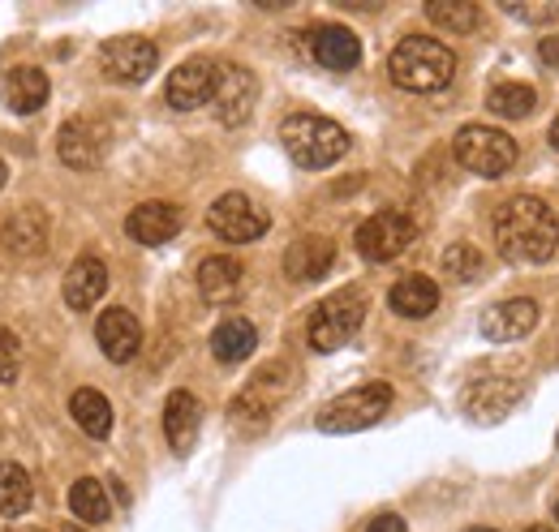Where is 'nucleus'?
<instances>
[{
    "label": "nucleus",
    "instance_id": "obj_21",
    "mask_svg": "<svg viewBox=\"0 0 559 532\" xmlns=\"http://www.w3.org/2000/svg\"><path fill=\"white\" fill-rule=\"evenodd\" d=\"M61 292H66V305H70V310H91V305L108 292V266L99 263L95 254H82V258L66 270Z\"/></svg>",
    "mask_w": 559,
    "mask_h": 532
},
{
    "label": "nucleus",
    "instance_id": "obj_37",
    "mask_svg": "<svg viewBox=\"0 0 559 532\" xmlns=\"http://www.w3.org/2000/svg\"><path fill=\"white\" fill-rule=\"evenodd\" d=\"M4 181H9V172H4V159H0V190H4Z\"/></svg>",
    "mask_w": 559,
    "mask_h": 532
},
{
    "label": "nucleus",
    "instance_id": "obj_12",
    "mask_svg": "<svg viewBox=\"0 0 559 532\" xmlns=\"http://www.w3.org/2000/svg\"><path fill=\"white\" fill-rule=\"evenodd\" d=\"M215 77H219V65H215L211 57H190V61H181V65L168 73L164 95H168V104H173L177 112H194V108L211 104Z\"/></svg>",
    "mask_w": 559,
    "mask_h": 532
},
{
    "label": "nucleus",
    "instance_id": "obj_7",
    "mask_svg": "<svg viewBox=\"0 0 559 532\" xmlns=\"http://www.w3.org/2000/svg\"><path fill=\"white\" fill-rule=\"evenodd\" d=\"M414 241H418V228H414V219L401 215V210H379V215H370V219L357 228V254H361L366 263H392V258H401Z\"/></svg>",
    "mask_w": 559,
    "mask_h": 532
},
{
    "label": "nucleus",
    "instance_id": "obj_23",
    "mask_svg": "<svg viewBox=\"0 0 559 532\" xmlns=\"http://www.w3.org/2000/svg\"><path fill=\"white\" fill-rule=\"evenodd\" d=\"M388 301L401 318H430L439 310V283L430 275H405V279L392 283Z\"/></svg>",
    "mask_w": 559,
    "mask_h": 532
},
{
    "label": "nucleus",
    "instance_id": "obj_25",
    "mask_svg": "<svg viewBox=\"0 0 559 532\" xmlns=\"http://www.w3.org/2000/svg\"><path fill=\"white\" fill-rule=\"evenodd\" d=\"M254 343H259V335H254V327H250L246 318H228V323H219L215 335H211V352H215V361H224V365L246 361V356L254 352Z\"/></svg>",
    "mask_w": 559,
    "mask_h": 532
},
{
    "label": "nucleus",
    "instance_id": "obj_10",
    "mask_svg": "<svg viewBox=\"0 0 559 532\" xmlns=\"http://www.w3.org/2000/svg\"><path fill=\"white\" fill-rule=\"evenodd\" d=\"M159 65V48L142 35H117L99 48V69L108 82H126V86H139L146 82Z\"/></svg>",
    "mask_w": 559,
    "mask_h": 532
},
{
    "label": "nucleus",
    "instance_id": "obj_18",
    "mask_svg": "<svg viewBox=\"0 0 559 532\" xmlns=\"http://www.w3.org/2000/svg\"><path fill=\"white\" fill-rule=\"evenodd\" d=\"M336 263V245L328 237H301L284 250V275L297 279V283H314L323 279Z\"/></svg>",
    "mask_w": 559,
    "mask_h": 532
},
{
    "label": "nucleus",
    "instance_id": "obj_35",
    "mask_svg": "<svg viewBox=\"0 0 559 532\" xmlns=\"http://www.w3.org/2000/svg\"><path fill=\"white\" fill-rule=\"evenodd\" d=\"M538 61L547 69H559V35H547V39L538 44Z\"/></svg>",
    "mask_w": 559,
    "mask_h": 532
},
{
    "label": "nucleus",
    "instance_id": "obj_9",
    "mask_svg": "<svg viewBox=\"0 0 559 532\" xmlns=\"http://www.w3.org/2000/svg\"><path fill=\"white\" fill-rule=\"evenodd\" d=\"M267 210L254 206L246 194H224L207 206V228L219 237V241H233V245H250L267 232Z\"/></svg>",
    "mask_w": 559,
    "mask_h": 532
},
{
    "label": "nucleus",
    "instance_id": "obj_40",
    "mask_svg": "<svg viewBox=\"0 0 559 532\" xmlns=\"http://www.w3.org/2000/svg\"><path fill=\"white\" fill-rule=\"evenodd\" d=\"M556 520H559V503H556Z\"/></svg>",
    "mask_w": 559,
    "mask_h": 532
},
{
    "label": "nucleus",
    "instance_id": "obj_26",
    "mask_svg": "<svg viewBox=\"0 0 559 532\" xmlns=\"http://www.w3.org/2000/svg\"><path fill=\"white\" fill-rule=\"evenodd\" d=\"M70 412L73 421L82 425V434H91V438H108L112 434V403L99 396V391H91V387L73 391Z\"/></svg>",
    "mask_w": 559,
    "mask_h": 532
},
{
    "label": "nucleus",
    "instance_id": "obj_32",
    "mask_svg": "<svg viewBox=\"0 0 559 532\" xmlns=\"http://www.w3.org/2000/svg\"><path fill=\"white\" fill-rule=\"evenodd\" d=\"M17 374H22V343L17 335L0 327V383H17Z\"/></svg>",
    "mask_w": 559,
    "mask_h": 532
},
{
    "label": "nucleus",
    "instance_id": "obj_28",
    "mask_svg": "<svg viewBox=\"0 0 559 532\" xmlns=\"http://www.w3.org/2000/svg\"><path fill=\"white\" fill-rule=\"evenodd\" d=\"M70 511L82 520V524H104L112 516V503H108V489L95 481V476H82L73 481L70 489Z\"/></svg>",
    "mask_w": 559,
    "mask_h": 532
},
{
    "label": "nucleus",
    "instance_id": "obj_8",
    "mask_svg": "<svg viewBox=\"0 0 559 532\" xmlns=\"http://www.w3.org/2000/svg\"><path fill=\"white\" fill-rule=\"evenodd\" d=\"M284 391H288L284 370H280V365H267L241 396L233 399V408H228L233 425H237L241 434H263V430L272 425V412H276V403Z\"/></svg>",
    "mask_w": 559,
    "mask_h": 532
},
{
    "label": "nucleus",
    "instance_id": "obj_3",
    "mask_svg": "<svg viewBox=\"0 0 559 532\" xmlns=\"http://www.w3.org/2000/svg\"><path fill=\"white\" fill-rule=\"evenodd\" d=\"M280 142H284L288 159L297 168H310V172L332 168L336 159L349 155V133L341 130L336 121H328V117H314V112H293L280 125Z\"/></svg>",
    "mask_w": 559,
    "mask_h": 532
},
{
    "label": "nucleus",
    "instance_id": "obj_27",
    "mask_svg": "<svg viewBox=\"0 0 559 532\" xmlns=\"http://www.w3.org/2000/svg\"><path fill=\"white\" fill-rule=\"evenodd\" d=\"M534 104H538V95L525 82H499V86H490L487 95V108L503 121H525L534 112Z\"/></svg>",
    "mask_w": 559,
    "mask_h": 532
},
{
    "label": "nucleus",
    "instance_id": "obj_6",
    "mask_svg": "<svg viewBox=\"0 0 559 532\" xmlns=\"http://www.w3.org/2000/svg\"><path fill=\"white\" fill-rule=\"evenodd\" d=\"M392 408V387L388 383H366V387H353L345 396H336L323 412H319V430L323 434H357V430H370L388 416Z\"/></svg>",
    "mask_w": 559,
    "mask_h": 532
},
{
    "label": "nucleus",
    "instance_id": "obj_16",
    "mask_svg": "<svg viewBox=\"0 0 559 532\" xmlns=\"http://www.w3.org/2000/svg\"><path fill=\"white\" fill-rule=\"evenodd\" d=\"M538 327V305L530 297H516V301H499L483 314V335L490 343H512V339H525V335Z\"/></svg>",
    "mask_w": 559,
    "mask_h": 532
},
{
    "label": "nucleus",
    "instance_id": "obj_19",
    "mask_svg": "<svg viewBox=\"0 0 559 532\" xmlns=\"http://www.w3.org/2000/svg\"><path fill=\"white\" fill-rule=\"evenodd\" d=\"M310 57L332 73H345V69H357L361 61V44L349 26H314L310 31Z\"/></svg>",
    "mask_w": 559,
    "mask_h": 532
},
{
    "label": "nucleus",
    "instance_id": "obj_2",
    "mask_svg": "<svg viewBox=\"0 0 559 532\" xmlns=\"http://www.w3.org/2000/svg\"><path fill=\"white\" fill-rule=\"evenodd\" d=\"M388 73L401 90H414V95H430V90H443L456 73V57L448 44L430 39V35H409L392 48L388 57Z\"/></svg>",
    "mask_w": 559,
    "mask_h": 532
},
{
    "label": "nucleus",
    "instance_id": "obj_34",
    "mask_svg": "<svg viewBox=\"0 0 559 532\" xmlns=\"http://www.w3.org/2000/svg\"><path fill=\"white\" fill-rule=\"evenodd\" d=\"M366 532H409V529H405V520H401V516H392V511H388V516H374V520L366 524Z\"/></svg>",
    "mask_w": 559,
    "mask_h": 532
},
{
    "label": "nucleus",
    "instance_id": "obj_31",
    "mask_svg": "<svg viewBox=\"0 0 559 532\" xmlns=\"http://www.w3.org/2000/svg\"><path fill=\"white\" fill-rule=\"evenodd\" d=\"M443 275H452L456 283H474L478 275H483V254L474 250V245H448V254H443Z\"/></svg>",
    "mask_w": 559,
    "mask_h": 532
},
{
    "label": "nucleus",
    "instance_id": "obj_1",
    "mask_svg": "<svg viewBox=\"0 0 559 532\" xmlns=\"http://www.w3.org/2000/svg\"><path fill=\"white\" fill-rule=\"evenodd\" d=\"M490 228H495V245H499V254L508 263L538 266L547 263L559 245L556 210L543 198H534V194H516V198L503 202L495 210Z\"/></svg>",
    "mask_w": 559,
    "mask_h": 532
},
{
    "label": "nucleus",
    "instance_id": "obj_5",
    "mask_svg": "<svg viewBox=\"0 0 559 532\" xmlns=\"http://www.w3.org/2000/svg\"><path fill=\"white\" fill-rule=\"evenodd\" d=\"M452 155H456V164L469 168L474 177L495 181V177L512 172V164H516V142L503 130H495V125H465V130L452 137Z\"/></svg>",
    "mask_w": 559,
    "mask_h": 532
},
{
    "label": "nucleus",
    "instance_id": "obj_11",
    "mask_svg": "<svg viewBox=\"0 0 559 532\" xmlns=\"http://www.w3.org/2000/svg\"><path fill=\"white\" fill-rule=\"evenodd\" d=\"M57 155L61 164H70L78 172L86 168H99L104 155H108V125L104 121H91V117H73L57 133Z\"/></svg>",
    "mask_w": 559,
    "mask_h": 532
},
{
    "label": "nucleus",
    "instance_id": "obj_36",
    "mask_svg": "<svg viewBox=\"0 0 559 532\" xmlns=\"http://www.w3.org/2000/svg\"><path fill=\"white\" fill-rule=\"evenodd\" d=\"M551 146H556V150H559V117H556V121H551Z\"/></svg>",
    "mask_w": 559,
    "mask_h": 532
},
{
    "label": "nucleus",
    "instance_id": "obj_13",
    "mask_svg": "<svg viewBox=\"0 0 559 532\" xmlns=\"http://www.w3.org/2000/svg\"><path fill=\"white\" fill-rule=\"evenodd\" d=\"M254 95H259V82H254L250 69L237 65V61L219 65L211 104H215V117H219L224 125H241V121L254 112Z\"/></svg>",
    "mask_w": 559,
    "mask_h": 532
},
{
    "label": "nucleus",
    "instance_id": "obj_30",
    "mask_svg": "<svg viewBox=\"0 0 559 532\" xmlns=\"http://www.w3.org/2000/svg\"><path fill=\"white\" fill-rule=\"evenodd\" d=\"M426 17H430L439 31H452V35H469V31L483 22V13H478L474 0H430V4H426Z\"/></svg>",
    "mask_w": 559,
    "mask_h": 532
},
{
    "label": "nucleus",
    "instance_id": "obj_38",
    "mask_svg": "<svg viewBox=\"0 0 559 532\" xmlns=\"http://www.w3.org/2000/svg\"><path fill=\"white\" fill-rule=\"evenodd\" d=\"M525 532H556V529H543V524H538V529H525Z\"/></svg>",
    "mask_w": 559,
    "mask_h": 532
},
{
    "label": "nucleus",
    "instance_id": "obj_33",
    "mask_svg": "<svg viewBox=\"0 0 559 532\" xmlns=\"http://www.w3.org/2000/svg\"><path fill=\"white\" fill-rule=\"evenodd\" d=\"M512 17H521V22H556L559 17V4H503Z\"/></svg>",
    "mask_w": 559,
    "mask_h": 532
},
{
    "label": "nucleus",
    "instance_id": "obj_20",
    "mask_svg": "<svg viewBox=\"0 0 559 532\" xmlns=\"http://www.w3.org/2000/svg\"><path fill=\"white\" fill-rule=\"evenodd\" d=\"M241 283H246V270H241L237 258H228V254H211L199 266V292H203V301H211V305H233L241 297Z\"/></svg>",
    "mask_w": 559,
    "mask_h": 532
},
{
    "label": "nucleus",
    "instance_id": "obj_14",
    "mask_svg": "<svg viewBox=\"0 0 559 532\" xmlns=\"http://www.w3.org/2000/svg\"><path fill=\"white\" fill-rule=\"evenodd\" d=\"M95 339H99V348H104V356H108V361L126 365V361H134V356H139L142 327L130 310L112 305V310H104V314H99V323H95Z\"/></svg>",
    "mask_w": 559,
    "mask_h": 532
},
{
    "label": "nucleus",
    "instance_id": "obj_29",
    "mask_svg": "<svg viewBox=\"0 0 559 532\" xmlns=\"http://www.w3.org/2000/svg\"><path fill=\"white\" fill-rule=\"evenodd\" d=\"M35 498L31 472L22 464H0V516H26Z\"/></svg>",
    "mask_w": 559,
    "mask_h": 532
},
{
    "label": "nucleus",
    "instance_id": "obj_24",
    "mask_svg": "<svg viewBox=\"0 0 559 532\" xmlns=\"http://www.w3.org/2000/svg\"><path fill=\"white\" fill-rule=\"evenodd\" d=\"M48 73L35 65H17L9 73V82H4V95H9V108L13 112H22V117H31V112H39L44 104H48Z\"/></svg>",
    "mask_w": 559,
    "mask_h": 532
},
{
    "label": "nucleus",
    "instance_id": "obj_22",
    "mask_svg": "<svg viewBox=\"0 0 559 532\" xmlns=\"http://www.w3.org/2000/svg\"><path fill=\"white\" fill-rule=\"evenodd\" d=\"M4 245H9L13 254H22V258L44 254V250H48V219H44V210H39V206L13 210V215L4 219Z\"/></svg>",
    "mask_w": 559,
    "mask_h": 532
},
{
    "label": "nucleus",
    "instance_id": "obj_15",
    "mask_svg": "<svg viewBox=\"0 0 559 532\" xmlns=\"http://www.w3.org/2000/svg\"><path fill=\"white\" fill-rule=\"evenodd\" d=\"M126 232L139 245H168L181 232V210L173 202H142L126 215Z\"/></svg>",
    "mask_w": 559,
    "mask_h": 532
},
{
    "label": "nucleus",
    "instance_id": "obj_4",
    "mask_svg": "<svg viewBox=\"0 0 559 532\" xmlns=\"http://www.w3.org/2000/svg\"><path fill=\"white\" fill-rule=\"evenodd\" d=\"M366 323V292L361 288H341L332 292L314 314H310V327H306V339L314 352H336L345 348L357 327Z\"/></svg>",
    "mask_w": 559,
    "mask_h": 532
},
{
    "label": "nucleus",
    "instance_id": "obj_17",
    "mask_svg": "<svg viewBox=\"0 0 559 532\" xmlns=\"http://www.w3.org/2000/svg\"><path fill=\"white\" fill-rule=\"evenodd\" d=\"M199 430H203V403L194 399V391H173L164 403V438L177 456H186L194 443H199Z\"/></svg>",
    "mask_w": 559,
    "mask_h": 532
},
{
    "label": "nucleus",
    "instance_id": "obj_39",
    "mask_svg": "<svg viewBox=\"0 0 559 532\" xmlns=\"http://www.w3.org/2000/svg\"><path fill=\"white\" fill-rule=\"evenodd\" d=\"M469 532H495V529H469Z\"/></svg>",
    "mask_w": 559,
    "mask_h": 532
}]
</instances>
